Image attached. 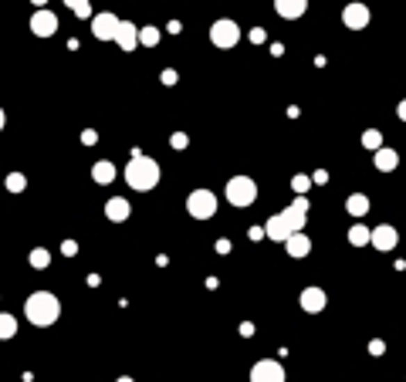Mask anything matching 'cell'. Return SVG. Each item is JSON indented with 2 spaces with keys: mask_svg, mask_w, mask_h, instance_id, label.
<instances>
[{
  "mask_svg": "<svg viewBox=\"0 0 406 382\" xmlns=\"http://www.w3.org/2000/svg\"><path fill=\"white\" fill-rule=\"evenodd\" d=\"M304 213H308V200H304V197H298V200L288 206V210H281V213H275V217L268 220L264 233H268L271 240L284 244V240H288L291 233H302V227H304Z\"/></svg>",
  "mask_w": 406,
  "mask_h": 382,
  "instance_id": "cell-1",
  "label": "cell"
},
{
  "mask_svg": "<svg viewBox=\"0 0 406 382\" xmlns=\"http://www.w3.org/2000/svg\"><path fill=\"white\" fill-rule=\"evenodd\" d=\"M24 315H27L31 325L48 329V325L58 322V315H61V301H58L51 291H34V294L24 301Z\"/></svg>",
  "mask_w": 406,
  "mask_h": 382,
  "instance_id": "cell-2",
  "label": "cell"
},
{
  "mask_svg": "<svg viewBox=\"0 0 406 382\" xmlns=\"http://www.w3.org/2000/svg\"><path fill=\"white\" fill-rule=\"evenodd\" d=\"M159 163L156 159H146V156H136L132 163L126 166V183L132 190H152L159 183Z\"/></svg>",
  "mask_w": 406,
  "mask_h": 382,
  "instance_id": "cell-3",
  "label": "cell"
},
{
  "mask_svg": "<svg viewBox=\"0 0 406 382\" xmlns=\"http://www.w3.org/2000/svg\"><path fill=\"white\" fill-rule=\"evenodd\" d=\"M227 200H230V206H251L257 200V183L251 176H230Z\"/></svg>",
  "mask_w": 406,
  "mask_h": 382,
  "instance_id": "cell-4",
  "label": "cell"
},
{
  "mask_svg": "<svg viewBox=\"0 0 406 382\" xmlns=\"http://www.w3.org/2000/svg\"><path fill=\"white\" fill-rule=\"evenodd\" d=\"M186 213H190L193 220H210V217L217 213V197H213L210 190H193V193L186 197Z\"/></svg>",
  "mask_w": 406,
  "mask_h": 382,
  "instance_id": "cell-5",
  "label": "cell"
},
{
  "mask_svg": "<svg viewBox=\"0 0 406 382\" xmlns=\"http://www.w3.org/2000/svg\"><path fill=\"white\" fill-rule=\"evenodd\" d=\"M210 41H213L217 48H234V44L241 41V27H237V21H230V17L213 21V27H210Z\"/></svg>",
  "mask_w": 406,
  "mask_h": 382,
  "instance_id": "cell-6",
  "label": "cell"
},
{
  "mask_svg": "<svg viewBox=\"0 0 406 382\" xmlns=\"http://www.w3.org/2000/svg\"><path fill=\"white\" fill-rule=\"evenodd\" d=\"M119 27H122V21H119L115 14H108V10L92 17V34H95L99 41H115V38H119Z\"/></svg>",
  "mask_w": 406,
  "mask_h": 382,
  "instance_id": "cell-7",
  "label": "cell"
},
{
  "mask_svg": "<svg viewBox=\"0 0 406 382\" xmlns=\"http://www.w3.org/2000/svg\"><path fill=\"white\" fill-rule=\"evenodd\" d=\"M251 382H284V365L275 358H261L251 369Z\"/></svg>",
  "mask_w": 406,
  "mask_h": 382,
  "instance_id": "cell-8",
  "label": "cell"
},
{
  "mask_svg": "<svg viewBox=\"0 0 406 382\" xmlns=\"http://www.w3.org/2000/svg\"><path fill=\"white\" fill-rule=\"evenodd\" d=\"M342 21H346V27H352V31H362V27L373 21V14H369V7H366V3L352 0V3H346V10H342Z\"/></svg>",
  "mask_w": 406,
  "mask_h": 382,
  "instance_id": "cell-9",
  "label": "cell"
},
{
  "mask_svg": "<svg viewBox=\"0 0 406 382\" xmlns=\"http://www.w3.org/2000/svg\"><path fill=\"white\" fill-rule=\"evenodd\" d=\"M369 244H373L376 251H382V254H386V251H393V247L400 244V233H396V227H393V224H382V227L373 230V240H369Z\"/></svg>",
  "mask_w": 406,
  "mask_h": 382,
  "instance_id": "cell-10",
  "label": "cell"
},
{
  "mask_svg": "<svg viewBox=\"0 0 406 382\" xmlns=\"http://www.w3.org/2000/svg\"><path fill=\"white\" fill-rule=\"evenodd\" d=\"M31 31H34L38 38H51V34L58 31V17H54L51 10H34V17H31Z\"/></svg>",
  "mask_w": 406,
  "mask_h": 382,
  "instance_id": "cell-11",
  "label": "cell"
},
{
  "mask_svg": "<svg viewBox=\"0 0 406 382\" xmlns=\"http://www.w3.org/2000/svg\"><path fill=\"white\" fill-rule=\"evenodd\" d=\"M325 301H329V298H325L322 288H304L302 291V308L308 311V315H318V311L325 308Z\"/></svg>",
  "mask_w": 406,
  "mask_h": 382,
  "instance_id": "cell-12",
  "label": "cell"
},
{
  "mask_svg": "<svg viewBox=\"0 0 406 382\" xmlns=\"http://www.w3.org/2000/svg\"><path fill=\"white\" fill-rule=\"evenodd\" d=\"M115 44H119L122 51H136V48H139V27L132 24V21H122V27H119V38H115Z\"/></svg>",
  "mask_w": 406,
  "mask_h": 382,
  "instance_id": "cell-13",
  "label": "cell"
},
{
  "mask_svg": "<svg viewBox=\"0 0 406 382\" xmlns=\"http://www.w3.org/2000/svg\"><path fill=\"white\" fill-rule=\"evenodd\" d=\"M275 10H278L284 21H298L304 10H308V0H275Z\"/></svg>",
  "mask_w": 406,
  "mask_h": 382,
  "instance_id": "cell-14",
  "label": "cell"
},
{
  "mask_svg": "<svg viewBox=\"0 0 406 382\" xmlns=\"http://www.w3.org/2000/svg\"><path fill=\"white\" fill-rule=\"evenodd\" d=\"M129 213H132V206H129V200H122V197H112V200L105 204V217H108L112 224L129 220Z\"/></svg>",
  "mask_w": 406,
  "mask_h": 382,
  "instance_id": "cell-15",
  "label": "cell"
},
{
  "mask_svg": "<svg viewBox=\"0 0 406 382\" xmlns=\"http://www.w3.org/2000/svg\"><path fill=\"white\" fill-rule=\"evenodd\" d=\"M284 251L291 257H308V251H311V240L304 237V233H291L288 240H284Z\"/></svg>",
  "mask_w": 406,
  "mask_h": 382,
  "instance_id": "cell-16",
  "label": "cell"
},
{
  "mask_svg": "<svg viewBox=\"0 0 406 382\" xmlns=\"http://www.w3.org/2000/svg\"><path fill=\"white\" fill-rule=\"evenodd\" d=\"M396 166H400V153L396 149H380L376 153V169L380 173H393Z\"/></svg>",
  "mask_w": 406,
  "mask_h": 382,
  "instance_id": "cell-17",
  "label": "cell"
},
{
  "mask_svg": "<svg viewBox=\"0 0 406 382\" xmlns=\"http://www.w3.org/2000/svg\"><path fill=\"white\" fill-rule=\"evenodd\" d=\"M92 179H95V183H102V186H108V183L115 179V166H112L108 159H99V163L92 166Z\"/></svg>",
  "mask_w": 406,
  "mask_h": 382,
  "instance_id": "cell-18",
  "label": "cell"
},
{
  "mask_svg": "<svg viewBox=\"0 0 406 382\" xmlns=\"http://www.w3.org/2000/svg\"><path fill=\"white\" fill-rule=\"evenodd\" d=\"M369 197H366V193H352V197H349V200H346V210H349V217H366V213H369Z\"/></svg>",
  "mask_w": 406,
  "mask_h": 382,
  "instance_id": "cell-19",
  "label": "cell"
},
{
  "mask_svg": "<svg viewBox=\"0 0 406 382\" xmlns=\"http://www.w3.org/2000/svg\"><path fill=\"white\" fill-rule=\"evenodd\" d=\"M369 240H373V230L366 227V224H355V227L349 230V244H352V247H366Z\"/></svg>",
  "mask_w": 406,
  "mask_h": 382,
  "instance_id": "cell-20",
  "label": "cell"
},
{
  "mask_svg": "<svg viewBox=\"0 0 406 382\" xmlns=\"http://www.w3.org/2000/svg\"><path fill=\"white\" fill-rule=\"evenodd\" d=\"M362 146L373 149V153H380L382 149V132L380 128H366V132H362Z\"/></svg>",
  "mask_w": 406,
  "mask_h": 382,
  "instance_id": "cell-21",
  "label": "cell"
},
{
  "mask_svg": "<svg viewBox=\"0 0 406 382\" xmlns=\"http://www.w3.org/2000/svg\"><path fill=\"white\" fill-rule=\"evenodd\" d=\"M17 335V318L14 315H0V338H14Z\"/></svg>",
  "mask_w": 406,
  "mask_h": 382,
  "instance_id": "cell-22",
  "label": "cell"
},
{
  "mask_svg": "<svg viewBox=\"0 0 406 382\" xmlns=\"http://www.w3.org/2000/svg\"><path fill=\"white\" fill-rule=\"evenodd\" d=\"M65 3H68V7L75 10V17H81V21L95 17V14H92V3H88V0H65Z\"/></svg>",
  "mask_w": 406,
  "mask_h": 382,
  "instance_id": "cell-23",
  "label": "cell"
},
{
  "mask_svg": "<svg viewBox=\"0 0 406 382\" xmlns=\"http://www.w3.org/2000/svg\"><path fill=\"white\" fill-rule=\"evenodd\" d=\"M3 183H7V190H10V193H24V190H27V176H24V173H10Z\"/></svg>",
  "mask_w": 406,
  "mask_h": 382,
  "instance_id": "cell-24",
  "label": "cell"
},
{
  "mask_svg": "<svg viewBox=\"0 0 406 382\" xmlns=\"http://www.w3.org/2000/svg\"><path fill=\"white\" fill-rule=\"evenodd\" d=\"M139 44L156 48V44H159V31H156V27H143V31H139Z\"/></svg>",
  "mask_w": 406,
  "mask_h": 382,
  "instance_id": "cell-25",
  "label": "cell"
},
{
  "mask_svg": "<svg viewBox=\"0 0 406 382\" xmlns=\"http://www.w3.org/2000/svg\"><path fill=\"white\" fill-rule=\"evenodd\" d=\"M51 264V254L41 247V251H31V267H48Z\"/></svg>",
  "mask_w": 406,
  "mask_h": 382,
  "instance_id": "cell-26",
  "label": "cell"
},
{
  "mask_svg": "<svg viewBox=\"0 0 406 382\" xmlns=\"http://www.w3.org/2000/svg\"><path fill=\"white\" fill-rule=\"evenodd\" d=\"M170 146H173V149H186V135H183V132H177V135L170 139Z\"/></svg>",
  "mask_w": 406,
  "mask_h": 382,
  "instance_id": "cell-27",
  "label": "cell"
},
{
  "mask_svg": "<svg viewBox=\"0 0 406 382\" xmlns=\"http://www.w3.org/2000/svg\"><path fill=\"white\" fill-rule=\"evenodd\" d=\"M308 186H311V179L308 176H295V190H298V193H304Z\"/></svg>",
  "mask_w": 406,
  "mask_h": 382,
  "instance_id": "cell-28",
  "label": "cell"
},
{
  "mask_svg": "<svg viewBox=\"0 0 406 382\" xmlns=\"http://www.w3.org/2000/svg\"><path fill=\"white\" fill-rule=\"evenodd\" d=\"M81 142H85V146H92V142H99V135H95L92 128H85V135H81Z\"/></svg>",
  "mask_w": 406,
  "mask_h": 382,
  "instance_id": "cell-29",
  "label": "cell"
},
{
  "mask_svg": "<svg viewBox=\"0 0 406 382\" xmlns=\"http://www.w3.org/2000/svg\"><path fill=\"white\" fill-rule=\"evenodd\" d=\"M61 251H65V254L72 257V254H75V251H78V244H75V240H65V244H61Z\"/></svg>",
  "mask_w": 406,
  "mask_h": 382,
  "instance_id": "cell-30",
  "label": "cell"
},
{
  "mask_svg": "<svg viewBox=\"0 0 406 382\" xmlns=\"http://www.w3.org/2000/svg\"><path fill=\"white\" fill-rule=\"evenodd\" d=\"M173 81H177V72H173V68H166V72H163V85H173Z\"/></svg>",
  "mask_w": 406,
  "mask_h": 382,
  "instance_id": "cell-31",
  "label": "cell"
},
{
  "mask_svg": "<svg viewBox=\"0 0 406 382\" xmlns=\"http://www.w3.org/2000/svg\"><path fill=\"white\" fill-rule=\"evenodd\" d=\"M396 115H400V119H403V122H406V99H403V102H400V105H396Z\"/></svg>",
  "mask_w": 406,
  "mask_h": 382,
  "instance_id": "cell-32",
  "label": "cell"
},
{
  "mask_svg": "<svg viewBox=\"0 0 406 382\" xmlns=\"http://www.w3.org/2000/svg\"><path fill=\"white\" fill-rule=\"evenodd\" d=\"M31 3H38V10H44V3H48V0H31Z\"/></svg>",
  "mask_w": 406,
  "mask_h": 382,
  "instance_id": "cell-33",
  "label": "cell"
},
{
  "mask_svg": "<svg viewBox=\"0 0 406 382\" xmlns=\"http://www.w3.org/2000/svg\"><path fill=\"white\" fill-rule=\"evenodd\" d=\"M119 382H132V379H129V376H122V379H119Z\"/></svg>",
  "mask_w": 406,
  "mask_h": 382,
  "instance_id": "cell-34",
  "label": "cell"
},
{
  "mask_svg": "<svg viewBox=\"0 0 406 382\" xmlns=\"http://www.w3.org/2000/svg\"><path fill=\"white\" fill-rule=\"evenodd\" d=\"M0 128H3V112H0Z\"/></svg>",
  "mask_w": 406,
  "mask_h": 382,
  "instance_id": "cell-35",
  "label": "cell"
}]
</instances>
